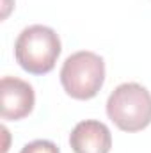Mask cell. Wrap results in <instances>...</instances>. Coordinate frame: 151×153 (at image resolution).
<instances>
[{
    "mask_svg": "<svg viewBox=\"0 0 151 153\" xmlns=\"http://www.w3.org/2000/svg\"><path fill=\"white\" fill-rule=\"evenodd\" d=\"M61 38L46 25H29L25 27L14 43L16 62L32 75H44L55 68L61 55Z\"/></svg>",
    "mask_w": 151,
    "mask_h": 153,
    "instance_id": "6da1fadb",
    "label": "cell"
},
{
    "mask_svg": "<svg viewBox=\"0 0 151 153\" xmlns=\"http://www.w3.org/2000/svg\"><path fill=\"white\" fill-rule=\"evenodd\" d=\"M107 116L123 132H141L151 125V93L137 82L119 84L107 100Z\"/></svg>",
    "mask_w": 151,
    "mask_h": 153,
    "instance_id": "7a4b0ae2",
    "label": "cell"
},
{
    "mask_svg": "<svg viewBox=\"0 0 151 153\" xmlns=\"http://www.w3.org/2000/svg\"><path fill=\"white\" fill-rule=\"evenodd\" d=\"M105 82V61L101 55L80 50L71 53L61 68V84L75 100L94 98Z\"/></svg>",
    "mask_w": 151,
    "mask_h": 153,
    "instance_id": "3957f363",
    "label": "cell"
},
{
    "mask_svg": "<svg viewBox=\"0 0 151 153\" xmlns=\"http://www.w3.org/2000/svg\"><path fill=\"white\" fill-rule=\"evenodd\" d=\"M36 103L34 87L18 76H2L0 80V114L2 119L20 121L32 112Z\"/></svg>",
    "mask_w": 151,
    "mask_h": 153,
    "instance_id": "277c9868",
    "label": "cell"
},
{
    "mask_svg": "<svg viewBox=\"0 0 151 153\" xmlns=\"http://www.w3.org/2000/svg\"><path fill=\"white\" fill-rule=\"evenodd\" d=\"M70 146L73 153H109L112 148V134L105 123L84 119L71 130Z\"/></svg>",
    "mask_w": 151,
    "mask_h": 153,
    "instance_id": "5b68a950",
    "label": "cell"
},
{
    "mask_svg": "<svg viewBox=\"0 0 151 153\" xmlns=\"http://www.w3.org/2000/svg\"><path fill=\"white\" fill-rule=\"evenodd\" d=\"M20 153H61L59 146L48 139H36L32 143H27Z\"/></svg>",
    "mask_w": 151,
    "mask_h": 153,
    "instance_id": "8992f818",
    "label": "cell"
}]
</instances>
